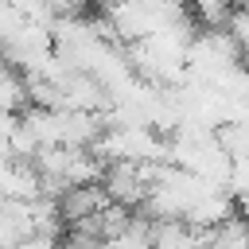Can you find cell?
<instances>
[{
	"instance_id": "obj_1",
	"label": "cell",
	"mask_w": 249,
	"mask_h": 249,
	"mask_svg": "<svg viewBox=\"0 0 249 249\" xmlns=\"http://www.w3.org/2000/svg\"><path fill=\"white\" fill-rule=\"evenodd\" d=\"M226 191L237 198V206H245V202H249V160H233L230 179H226Z\"/></svg>"
}]
</instances>
